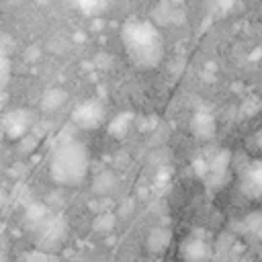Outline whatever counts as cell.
Returning a JSON list of instances; mask_svg holds the SVG:
<instances>
[{
	"mask_svg": "<svg viewBox=\"0 0 262 262\" xmlns=\"http://www.w3.org/2000/svg\"><path fill=\"white\" fill-rule=\"evenodd\" d=\"M70 4L80 14L90 16V18H96V16H102L115 4V0H70Z\"/></svg>",
	"mask_w": 262,
	"mask_h": 262,
	"instance_id": "277c9868",
	"label": "cell"
},
{
	"mask_svg": "<svg viewBox=\"0 0 262 262\" xmlns=\"http://www.w3.org/2000/svg\"><path fill=\"white\" fill-rule=\"evenodd\" d=\"M35 227V235L39 242V248H53L59 246L66 237V223L61 217L57 215H45L41 221L33 223Z\"/></svg>",
	"mask_w": 262,
	"mask_h": 262,
	"instance_id": "3957f363",
	"label": "cell"
},
{
	"mask_svg": "<svg viewBox=\"0 0 262 262\" xmlns=\"http://www.w3.org/2000/svg\"><path fill=\"white\" fill-rule=\"evenodd\" d=\"M66 98H68V92H66V90H61V88H51L49 92L43 94V98H41V108H43L45 113H53V111H57V108L66 102Z\"/></svg>",
	"mask_w": 262,
	"mask_h": 262,
	"instance_id": "9c48e42d",
	"label": "cell"
},
{
	"mask_svg": "<svg viewBox=\"0 0 262 262\" xmlns=\"http://www.w3.org/2000/svg\"><path fill=\"white\" fill-rule=\"evenodd\" d=\"M8 76H10V66H8V59H6V57L0 53V90L4 88V84H6Z\"/></svg>",
	"mask_w": 262,
	"mask_h": 262,
	"instance_id": "4fadbf2b",
	"label": "cell"
},
{
	"mask_svg": "<svg viewBox=\"0 0 262 262\" xmlns=\"http://www.w3.org/2000/svg\"><path fill=\"white\" fill-rule=\"evenodd\" d=\"M113 227H115V215L113 213H102L94 219V231L104 233V231H111Z\"/></svg>",
	"mask_w": 262,
	"mask_h": 262,
	"instance_id": "7c38bea8",
	"label": "cell"
},
{
	"mask_svg": "<svg viewBox=\"0 0 262 262\" xmlns=\"http://www.w3.org/2000/svg\"><path fill=\"white\" fill-rule=\"evenodd\" d=\"M102 119V108L96 102H86L76 111V121L82 127H96Z\"/></svg>",
	"mask_w": 262,
	"mask_h": 262,
	"instance_id": "8992f818",
	"label": "cell"
},
{
	"mask_svg": "<svg viewBox=\"0 0 262 262\" xmlns=\"http://www.w3.org/2000/svg\"><path fill=\"white\" fill-rule=\"evenodd\" d=\"M29 123H31V119H29V113H25V111H14L4 121L10 137H23L29 131Z\"/></svg>",
	"mask_w": 262,
	"mask_h": 262,
	"instance_id": "5b68a950",
	"label": "cell"
},
{
	"mask_svg": "<svg viewBox=\"0 0 262 262\" xmlns=\"http://www.w3.org/2000/svg\"><path fill=\"white\" fill-rule=\"evenodd\" d=\"M88 166L90 156L86 145L82 141L70 139L53 151L49 160V176L61 186H78L86 178Z\"/></svg>",
	"mask_w": 262,
	"mask_h": 262,
	"instance_id": "7a4b0ae2",
	"label": "cell"
},
{
	"mask_svg": "<svg viewBox=\"0 0 262 262\" xmlns=\"http://www.w3.org/2000/svg\"><path fill=\"white\" fill-rule=\"evenodd\" d=\"M4 203H6V192H4V190H0V207H2Z\"/></svg>",
	"mask_w": 262,
	"mask_h": 262,
	"instance_id": "5bb4252c",
	"label": "cell"
},
{
	"mask_svg": "<svg viewBox=\"0 0 262 262\" xmlns=\"http://www.w3.org/2000/svg\"><path fill=\"white\" fill-rule=\"evenodd\" d=\"M115 188H117V176L108 170L100 172L92 182V192L98 194V196H108Z\"/></svg>",
	"mask_w": 262,
	"mask_h": 262,
	"instance_id": "52a82bcc",
	"label": "cell"
},
{
	"mask_svg": "<svg viewBox=\"0 0 262 262\" xmlns=\"http://www.w3.org/2000/svg\"><path fill=\"white\" fill-rule=\"evenodd\" d=\"M168 239H170V233L166 231V229H162V227H156L149 235H147V248L149 250H154V252H158V250H164L166 246H168Z\"/></svg>",
	"mask_w": 262,
	"mask_h": 262,
	"instance_id": "8fae6325",
	"label": "cell"
},
{
	"mask_svg": "<svg viewBox=\"0 0 262 262\" xmlns=\"http://www.w3.org/2000/svg\"><path fill=\"white\" fill-rule=\"evenodd\" d=\"M244 190L248 194H260L262 192V166L254 164L248 168V172L244 174Z\"/></svg>",
	"mask_w": 262,
	"mask_h": 262,
	"instance_id": "ba28073f",
	"label": "cell"
},
{
	"mask_svg": "<svg viewBox=\"0 0 262 262\" xmlns=\"http://www.w3.org/2000/svg\"><path fill=\"white\" fill-rule=\"evenodd\" d=\"M121 41L129 59L143 70L156 68L164 55V41L151 20L129 18L121 29Z\"/></svg>",
	"mask_w": 262,
	"mask_h": 262,
	"instance_id": "6da1fadb",
	"label": "cell"
},
{
	"mask_svg": "<svg viewBox=\"0 0 262 262\" xmlns=\"http://www.w3.org/2000/svg\"><path fill=\"white\" fill-rule=\"evenodd\" d=\"M184 256L188 260H201V258H207L209 256V248L201 239H190V242L184 244Z\"/></svg>",
	"mask_w": 262,
	"mask_h": 262,
	"instance_id": "30bf717a",
	"label": "cell"
}]
</instances>
